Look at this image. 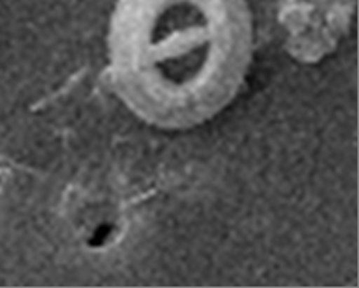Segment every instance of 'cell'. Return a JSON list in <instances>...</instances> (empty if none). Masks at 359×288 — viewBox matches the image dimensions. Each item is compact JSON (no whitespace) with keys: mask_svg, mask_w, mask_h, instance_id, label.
Segmentation results:
<instances>
[{"mask_svg":"<svg viewBox=\"0 0 359 288\" xmlns=\"http://www.w3.org/2000/svg\"><path fill=\"white\" fill-rule=\"evenodd\" d=\"M252 53L245 0H119L110 74L123 102L165 130L203 123L235 98Z\"/></svg>","mask_w":359,"mask_h":288,"instance_id":"6da1fadb","label":"cell"}]
</instances>
